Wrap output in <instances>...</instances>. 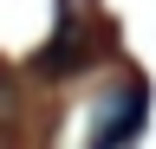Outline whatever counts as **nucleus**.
Returning a JSON list of instances; mask_svg holds the SVG:
<instances>
[{
    "label": "nucleus",
    "mask_w": 156,
    "mask_h": 149,
    "mask_svg": "<svg viewBox=\"0 0 156 149\" xmlns=\"http://www.w3.org/2000/svg\"><path fill=\"white\" fill-rule=\"evenodd\" d=\"M13 104V84H7V71H0V110H7Z\"/></svg>",
    "instance_id": "nucleus-2"
},
{
    "label": "nucleus",
    "mask_w": 156,
    "mask_h": 149,
    "mask_svg": "<svg viewBox=\"0 0 156 149\" xmlns=\"http://www.w3.org/2000/svg\"><path fill=\"white\" fill-rule=\"evenodd\" d=\"M143 110H150V91H143V84H124V91L91 117V149H124V143L136 136V123H143Z\"/></svg>",
    "instance_id": "nucleus-1"
}]
</instances>
